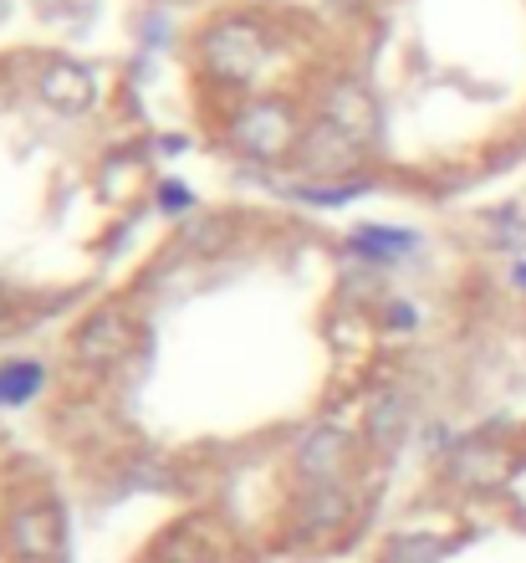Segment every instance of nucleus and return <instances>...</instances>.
Returning <instances> with one entry per match:
<instances>
[{
	"label": "nucleus",
	"mask_w": 526,
	"mask_h": 563,
	"mask_svg": "<svg viewBox=\"0 0 526 563\" xmlns=\"http://www.w3.org/2000/svg\"><path fill=\"white\" fill-rule=\"evenodd\" d=\"M77 503L26 420L0 416V563H77Z\"/></svg>",
	"instance_id": "39448f33"
},
{
	"label": "nucleus",
	"mask_w": 526,
	"mask_h": 563,
	"mask_svg": "<svg viewBox=\"0 0 526 563\" xmlns=\"http://www.w3.org/2000/svg\"><path fill=\"white\" fill-rule=\"evenodd\" d=\"M169 113L246 195L450 216L526 169V0H210Z\"/></svg>",
	"instance_id": "f03ea898"
},
{
	"label": "nucleus",
	"mask_w": 526,
	"mask_h": 563,
	"mask_svg": "<svg viewBox=\"0 0 526 563\" xmlns=\"http://www.w3.org/2000/svg\"><path fill=\"white\" fill-rule=\"evenodd\" d=\"M352 563H526V405L435 430Z\"/></svg>",
	"instance_id": "20e7f679"
},
{
	"label": "nucleus",
	"mask_w": 526,
	"mask_h": 563,
	"mask_svg": "<svg viewBox=\"0 0 526 563\" xmlns=\"http://www.w3.org/2000/svg\"><path fill=\"white\" fill-rule=\"evenodd\" d=\"M164 134L138 67L0 42V354L72 323L159 231Z\"/></svg>",
	"instance_id": "7ed1b4c3"
},
{
	"label": "nucleus",
	"mask_w": 526,
	"mask_h": 563,
	"mask_svg": "<svg viewBox=\"0 0 526 563\" xmlns=\"http://www.w3.org/2000/svg\"><path fill=\"white\" fill-rule=\"evenodd\" d=\"M445 282L327 210L215 195L42 343L26 430L117 563H352L455 426Z\"/></svg>",
	"instance_id": "f257e3e1"
}]
</instances>
